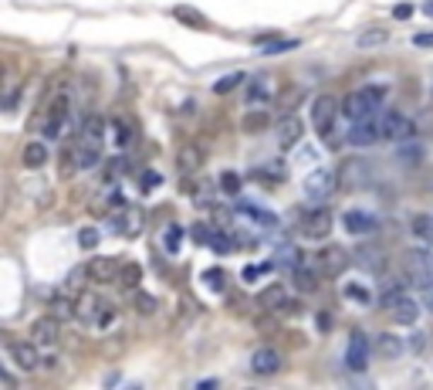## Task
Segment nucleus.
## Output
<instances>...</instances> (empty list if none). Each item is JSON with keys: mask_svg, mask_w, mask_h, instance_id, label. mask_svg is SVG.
Listing matches in <instances>:
<instances>
[{"mask_svg": "<svg viewBox=\"0 0 433 390\" xmlns=\"http://www.w3.org/2000/svg\"><path fill=\"white\" fill-rule=\"evenodd\" d=\"M383 99H386V89H383V85H362V89H356V92L345 95L342 112H345V119H349V123H359V119L376 116L379 106H383Z\"/></svg>", "mask_w": 433, "mask_h": 390, "instance_id": "nucleus-1", "label": "nucleus"}, {"mask_svg": "<svg viewBox=\"0 0 433 390\" xmlns=\"http://www.w3.org/2000/svg\"><path fill=\"white\" fill-rule=\"evenodd\" d=\"M4 350H7V357H11V363H14L21 374H34V370H41V346L34 343V340H7L4 343Z\"/></svg>", "mask_w": 433, "mask_h": 390, "instance_id": "nucleus-2", "label": "nucleus"}, {"mask_svg": "<svg viewBox=\"0 0 433 390\" xmlns=\"http://www.w3.org/2000/svg\"><path fill=\"white\" fill-rule=\"evenodd\" d=\"M339 109H342V102L335 99V95H318L315 106H311V123H315V129L322 133L325 140H332V133H335Z\"/></svg>", "mask_w": 433, "mask_h": 390, "instance_id": "nucleus-3", "label": "nucleus"}, {"mask_svg": "<svg viewBox=\"0 0 433 390\" xmlns=\"http://www.w3.org/2000/svg\"><path fill=\"white\" fill-rule=\"evenodd\" d=\"M301 187L308 194L311 201H328L335 187H339V173L328 170V167H318V170H311L305 180H301Z\"/></svg>", "mask_w": 433, "mask_h": 390, "instance_id": "nucleus-4", "label": "nucleus"}, {"mask_svg": "<svg viewBox=\"0 0 433 390\" xmlns=\"http://www.w3.org/2000/svg\"><path fill=\"white\" fill-rule=\"evenodd\" d=\"M305 136V123H301V116L298 112H284L275 126V140H278L281 150H294L298 143Z\"/></svg>", "mask_w": 433, "mask_h": 390, "instance_id": "nucleus-5", "label": "nucleus"}, {"mask_svg": "<svg viewBox=\"0 0 433 390\" xmlns=\"http://www.w3.org/2000/svg\"><path fill=\"white\" fill-rule=\"evenodd\" d=\"M31 340L41 350H54V346L62 343V319H54L51 312L41 316V319H34L31 323Z\"/></svg>", "mask_w": 433, "mask_h": 390, "instance_id": "nucleus-6", "label": "nucleus"}, {"mask_svg": "<svg viewBox=\"0 0 433 390\" xmlns=\"http://www.w3.org/2000/svg\"><path fill=\"white\" fill-rule=\"evenodd\" d=\"M383 140V129H379V112L369 116V119H359V123L349 126V136L345 143L349 146H372V143Z\"/></svg>", "mask_w": 433, "mask_h": 390, "instance_id": "nucleus-7", "label": "nucleus"}, {"mask_svg": "<svg viewBox=\"0 0 433 390\" xmlns=\"http://www.w3.org/2000/svg\"><path fill=\"white\" fill-rule=\"evenodd\" d=\"M64 119H68V92H58L54 102H51V109H47V116H45V123H41L47 140H58V136H62Z\"/></svg>", "mask_w": 433, "mask_h": 390, "instance_id": "nucleus-8", "label": "nucleus"}, {"mask_svg": "<svg viewBox=\"0 0 433 390\" xmlns=\"http://www.w3.org/2000/svg\"><path fill=\"white\" fill-rule=\"evenodd\" d=\"M328 231H332V211H328V207H315L308 214H301V234H305V238L322 241Z\"/></svg>", "mask_w": 433, "mask_h": 390, "instance_id": "nucleus-9", "label": "nucleus"}, {"mask_svg": "<svg viewBox=\"0 0 433 390\" xmlns=\"http://www.w3.org/2000/svg\"><path fill=\"white\" fill-rule=\"evenodd\" d=\"M119 268L122 265H115L112 258H92L88 265H85V279L95 282V285H105V282H115V275H119Z\"/></svg>", "mask_w": 433, "mask_h": 390, "instance_id": "nucleus-10", "label": "nucleus"}, {"mask_svg": "<svg viewBox=\"0 0 433 390\" xmlns=\"http://www.w3.org/2000/svg\"><path fill=\"white\" fill-rule=\"evenodd\" d=\"M379 129H383V140H400V136L410 133V119L396 109L379 112Z\"/></svg>", "mask_w": 433, "mask_h": 390, "instance_id": "nucleus-11", "label": "nucleus"}, {"mask_svg": "<svg viewBox=\"0 0 433 390\" xmlns=\"http://www.w3.org/2000/svg\"><path fill=\"white\" fill-rule=\"evenodd\" d=\"M345 367H349V370H366V367H369V340H366L362 333H356L352 343H349V350H345Z\"/></svg>", "mask_w": 433, "mask_h": 390, "instance_id": "nucleus-12", "label": "nucleus"}, {"mask_svg": "<svg viewBox=\"0 0 433 390\" xmlns=\"http://www.w3.org/2000/svg\"><path fill=\"white\" fill-rule=\"evenodd\" d=\"M250 370L258 377H271L281 370V353H275L271 346H264V350H258L254 357H250Z\"/></svg>", "mask_w": 433, "mask_h": 390, "instance_id": "nucleus-13", "label": "nucleus"}, {"mask_svg": "<svg viewBox=\"0 0 433 390\" xmlns=\"http://www.w3.org/2000/svg\"><path fill=\"white\" fill-rule=\"evenodd\" d=\"M275 99V92H271V78H250L248 85H244V102L248 106H264V102H271Z\"/></svg>", "mask_w": 433, "mask_h": 390, "instance_id": "nucleus-14", "label": "nucleus"}, {"mask_svg": "<svg viewBox=\"0 0 433 390\" xmlns=\"http://www.w3.org/2000/svg\"><path fill=\"white\" fill-rule=\"evenodd\" d=\"M203 146H197V143H190V146H183L180 153H176V170L183 173V177H190V173H197L203 167Z\"/></svg>", "mask_w": 433, "mask_h": 390, "instance_id": "nucleus-15", "label": "nucleus"}, {"mask_svg": "<svg viewBox=\"0 0 433 390\" xmlns=\"http://www.w3.org/2000/svg\"><path fill=\"white\" fill-rule=\"evenodd\" d=\"M342 224H345L349 234H369L379 228V221L372 218V214H366V211H349V214L342 218Z\"/></svg>", "mask_w": 433, "mask_h": 390, "instance_id": "nucleus-16", "label": "nucleus"}, {"mask_svg": "<svg viewBox=\"0 0 433 390\" xmlns=\"http://www.w3.org/2000/svg\"><path fill=\"white\" fill-rule=\"evenodd\" d=\"M284 302H288V292H284V285H267L258 292V306L264 312H281L284 309Z\"/></svg>", "mask_w": 433, "mask_h": 390, "instance_id": "nucleus-17", "label": "nucleus"}, {"mask_svg": "<svg viewBox=\"0 0 433 390\" xmlns=\"http://www.w3.org/2000/svg\"><path fill=\"white\" fill-rule=\"evenodd\" d=\"M47 312H51L54 319H62V323H71V319H78V302L71 296L58 292V296L47 302Z\"/></svg>", "mask_w": 433, "mask_h": 390, "instance_id": "nucleus-18", "label": "nucleus"}, {"mask_svg": "<svg viewBox=\"0 0 433 390\" xmlns=\"http://www.w3.org/2000/svg\"><path fill=\"white\" fill-rule=\"evenodd\" d=\"M345 265H349V255H345L342 248H335V245H332V248H325L322 255H318V268H322L325 275H339Z\"/></svg>", "mask_w": 433, "mask_h": 390, "instance_id": "nucleus-19", "label": "nucleus"}, {"mask_svg": "<svg viewBox=\"0 0 433 390\" xmlns=\"http://www.w3.org/2000/svg\"><path fill=\"white\" fill-rule=\"evenodd\" d=\"M21 160H24V167H28V170H41V167L47 163V146H45V143H37V140L24 143Z\"/></svg>", "mask_w": 433, "mask_h": 390, "instance_id": "nucleus-20", "label": "nucleus"}, {"mask_svg": "<svg viewBox=\"0 0 433 390\" xmlns=\"http://www.w3.org/2000/svg\"><path fill=\"white\" fill-rule=\"evenodd\" d=\"M352 265L366 268L369 275H376V272H383V255L376 248H356L352 251Z\"/></svg>", "mask_w": 433, "mask_h": 390, "instance_id": "nucleus-21", "label": "nucleus"}, {"mask_svg": "<svg viewBox=\"0 0 433 390\" xmlns=\"http://www.w3.org/2000/svg\"><path fill=\"white\" fill-rule=\"evenodd\" d=\"M173 17L180 21V24H190V28H197V31H207L210 28V21L197 11V7H186V4H180V7H173Z\"/></svg>", "mask_w": 433, "mask_h": 390, "instance_id": "nucleus-22", "label": "nucleus"}, {"mask_svg": "<svg viewBox=\"0 0 433 390\" xmlns=\"http://www.w3.org/2000/svg\"><path fill=\"white\" fill-rule=\"evenodd\" d=\"M102 306H105V299H98V296H81V299H78V319H85L88 326H95V319H98Z\"/></svg>", "mask_w": 433, "mask_h": 390, "instance_id": "nucleus-23", "label": "nucleus"}, {"mask_svg": "<svg viewBox=\"0 0 433 390\" xmlns=\"http://www.w3.org/2000/svg\"><path fill=\"white\" fill-rule=\"evenodd\" d=\"M139 282H142V268L136 265V262H125L122 268H119V275H115V285H122V289H139Z\"/></svg>", "mask_w": 433, "mask_h": 390, "instance_id": "nucleus-24", "label": "nucleus"}, {"mask_svg": "<svg viewBox=\"0 0 433 390\" xmlns=\"http://www.w3.org/2000/svg\"><path fill=\"white\" fill-rule=\"evenodd\" d=\"M389 312H393V319H396L400 326H413V323H417V316H420V306L410 296H406L400 306H396V309H389Z\"/></svg>", "mask_w": 433, "mask_h": 390, "instance_id": "nucleus-25", "label": "nucleus"}, {"mask_svg": "<svg viewBox=\"0 0 433 390\" xmlns=\"http://www.w3.org/2000/svg\"><path fill=\"white\" fill-rule=\"evenodd\" d=\"M294 289L298 292H315L318 289V272H311V268H305V265H294Z\"/></svg>", "mask_w": 433, "mask_h": 390, "instance_id": "nucleus-26", "label": "nucleus"}, {"mask_svg": "<svg viewBox=\"0 0 433 390\" xmlns=\"http://www.w3.org/2000/svg\"><path fill=\"white\" fill-rule=\"evenodd\" d=\"M389 41V34L386 28H366V31L356 38V48H362V51H369V48H379V45H386Z\"/></svg>", "mask_w": 433, "mask_h": 390, "instance_id": "nucleus-27", "label": "nucleus"}, {"mask_svg": "<svg viewBox=\"0 0 433 390\" xmlns=\"http://www.w3.org/2000/svg\"><path fill=\"white\" fill-rule=\"evenodd\" d=\"M241 85H248L244 72H231V75L216 78V82H214V92H216V95H231L233 89H241Z\"/></svg>", "mask_w": 433, "mask_h": 390, "instance_id": "nucleus-28", "label": "nucleus"}, {"mask_svg": "<svg viewBox=\"0 0 433 390\" xmlns=\"http://www.w3.org/2000/svg\"><path fill=\"white\" fill-rule=\"evenodd\" d=\"M372 346L379 350V357H389V360H393V357H400V353H403V343L396 340V336H389V333H379V336H376V343H372Z\"/></svg>", "mask_w": 433, "mask_h": 390, "instance_id": "nucleus-29", "label": "nucleus"}, {"mask_svg": "<svg viewBox=\"0 0 433 390\" xmlns=\"http://www.w3.org/2000/svg\"><path fill=\"white\" fill-rule=\"evenodd\" d=\"M81 136H88V140H105V119L102 116H88L85 123H81Z\"/></svg>", "mask_w": 433, "mask_h": 390, "instance_id": "nucleus-30", "label": "nucleus"}, {"mask_svg": "<svg viewBox=\"0 0 433 390\" xmlns=\"http://www.w3.org/2000/svg\"><path fill=\"white\" fill-rule=\"evenodd\" d=\"M132 306L142 312V316H153L156 309H159V302H156V296H149V292H142V289H132Z\"/></svg>", "mask_w": 433, "mask_h": 390, "instance_id": "nucleus-31", "label": "nucleus"}, {"mask_svg": "<svg viewBox=\"0 0 433 390\" xmlns=\"http://www.w3.org/2000/svg\"><path fill=\"white\" fill-rule=\"evenodd\" d=\"M342 296L349 299V302H359V306H369V302H372L369 289H362V285H352V282H345V285H342Z\"/></svg>", "mask_w": 433, "mask_h": 390, "instance_id": "nucleus-32", "label": "nucleus"}, {"mask_svg": "<svg viewBox=\"0 0 433 390\" xmlns=\"http://www.w3.org/2000/svg\"><path fill=\"white\" fill-rule=\"evenodd\" d=\"M413 234H417L420 241H433V218H430V214H420V218H413Z\"/></svg>", "mask_w": 433, "mask_h": 390, "instance_id": "nucleus-33", "label": "nucleus"}, {"mask_svg": "<svg viewBox=\"0 0 433 390\" xmlns=\"http://www.w3.org/2000/svg\"><path fill=\"white\" fill-rule=\"evenodd\" d=\"M115 319H119V309H115L112 302H105V306H102V312H98V319H95V329L115 326Z\"/></svg>", "mask_w": 433, "mask_h": 390, "instance_id": "nucleus-34", "label": "nucleus"}, {"mask_svg": "<svg viewBox=\"0 0 433 390\" xmlns=\"http://www.w3.org/2000/svg\"><path fill=\"white\" fill-rule=\"evenodd\" d=\"M122 234H129V238H132V234H139L142 231V211H125V218H122Z\"/></svg>", "mask_w": 433, "mask_h": 390, "instance_id": "nucleus-35", "label": "nucleus"}, {"mask_svg": "<svg viewBox=\"0 0 433 390\" xmlns=\"http://www.w3.org/2000/svg\"><path fill=\"white\" fill-rule=\"evenodd\" d=\"M203 282H207L210 289H216V292H220V289L227 285V275H224L220 268H210V272H203Z\"/></svg>", "mask_w": 433, "mask_h": 390, "instance_id": "nucleus-36", "label": "nucleus"}, {"mask_svg": "<svg viewBox=\"0 0 433 390\" xmlns=\"http://www.w3.org/2000/svg\"><path fill=\"white\" fill-rule=\"evenodd\" d=\"M264 51L267 55H278V51H288V48H298V38H288V41H264Z\"/></svg>", "mask_w": 433, "mask_h": 390, "instance_id": "nucleus-37", "label": "nucleus"}, {"mask_svg": "<svg viewBox=\"0 0 433 390\" xmlns=\"http://www.w3.org/2000/svg\"><path fill=\"white\" fill-rule=\"evenodd\" d=\"M78 245H81V248H95V245H98V231H95V228H81V231H78Z\"/></svg>", "mask_w": 433, "mask_h": 390, "instance_id": "nucleus-38", "label": "nucleus"}, {"mask_svg": "<svg viewBox=\"0 0 433 390\" xmlns=\"http://www.w3.org/2000/svg\"><path fill=\"white\" fill-rule=\"evenodd\" d=\"M420 153H423V150H420V143H403V146H400V160H403V163H406V160H410V163H413V160H420Z\"/></svg>", "mask_w": 433, "mask_h": 390, "instance_id": "nucleus-39", "label": "nucleus"}, {"mask_svg": "<svg viewBox=\"0 0 433 390\" xmlns=\"http://www.w3.org/2000/svg\"><path fill=\"white\" fill-rule=\"evenodd\" d=\"M210 248H214V251H231L233 241L227 238V234H214V238H210Z\"/></svg>", "mask_w": 433, "mask_h": 390, "instance_id": "nucleus-40", "label": "nucleus"}, {"mask_svg": "<svg viewBox=\"0 0 433 390\" xmlns=\"http://www.w3.org/2000/svg\"><path fill=\"white\" fill-rule=\"evenodd\" d=\"M410 14H413V4H396V7H393V17H396V21H406Z\"/></svg>", "mask_w": 433, "mask_h": 390, "instance_id": "nucleus-41", "label": "nucleus"}, {"mask_svg": "<svg viewBox=\"0 0 433 390\" xmlns=\"http://www.w3.org/2000/svg\"><path fill=\"white\" fill-rule=\"evenodd\" d=\"M261 126H264V116H261V112H254V116H248L244 129H250V133H254V129H261Z\"/></svg>", "mask_w": 433, "mask_h": 390, "instance_id": "nucleus-42", "label": "nucleus"}, {"mask_svg": "<svg viewBox=\"0 0 433 390\" xmlns=\"http://www.w3.org/2000/svg\"><path fill=\"white\" fill-rule=\"evenodd\" d=\"M413 45H417V48H433V34L430 31L417 34V38H413Z\"/></svg>", "mask_w": 433, "mask_h": 390, "instance_id": "nucleus-43", "label": "nucleus"}, {"mask_svg": "<svg viewBox=\"0 0 433 390\" xmlns=\"http://www.w3.org/2000/svg\"><path fill=\"white\" fill-rule=\"evenodd\" d=\"M220 184H224V190H231V194H233V190H237V187H241V180H237L233 173H227V177H224Z\"/></svg>", "mask_w": 433, "mask_h": 390, "instance_id": "nucleus-44", "label": "nucleus"}, {"mask_svg": "<svg viewBox=\"0 0 433 390\" xmlns=\"http://www.w3.org/2000/svg\"><path fill=\"white\" fill-rule=\"evenodd\" d=\"M423 11H427V14L433 17V0H427V4H423Z\"/></svg>", "mask_w": 433, "mask_h": 390, "instance_id": "nucleus-45", "label": "nucleus"}]
</instances>
